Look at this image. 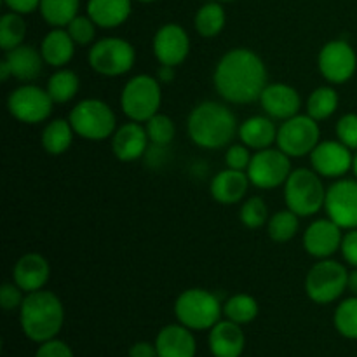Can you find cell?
Wrapping results in <instances>:
<instances>
[{"label": "cell", "instance_id": "cell-1", "mask_svg": "<svg viewBox=\"0 0 357 357\" xmlns=\"http://www.w3.org/2000/svg\"><path fill=\"white\" fill-rule=\"evenodd\" d=\"M267 79L264 59L246 47L227 51L213 73L216 93L232 105H250L260 100L268 84Z\"/></svg>", "mask_w": 357, "mask_h": 357}, {"label": "cell", "instance_id": "cell-2", "mask_svg": "<svg viewBox=\"0 0 357 357\" xmlns=\"http://www.w3.org/2000/svg\"><path fill=\"white\" fill-rule=\"evenodd\" d=\"M188 138L206 150H218L236 138L237 117L220 101H202L190 112L187 121Z\"/></svg>", "mask_w": 357, "mask_h": 357}, {"label": "cell", "instance_id": "cell-3", "mask_svg": "<svg viewBox=\"0 0 357 357\" xmlns=\"http://www.w3.org/2000/svg\"><path fill=\"white\" fill-rule=\"evenodd\" d=\"M65 323V307L58 295L47 289L28 293L20 307V324L24 337L35 344L52 340Z\"/></svg>", "mask_w": 357, "mask_h": 357}, {"label": "cell", "instance_id": "cell-4", "mask_svg": "<svg viewBox=\"0 0 357 357\" xmlns=\"http://www.w3.org/2000/svg\"><path fill=\"white\" fill-rule=\"evenodd\" d=\"M176 321L192 331L211 330L222 321L223 305L215 293L204 288L185 289L174 302Z\"/></svg>", "mask_w": 357, "mask_h": 357}, {"label": "cell", "instance_id": "cell-5", "mask_svg": "<svg viewBox=\"0 0 357 357\" xmlns=\"http://www.w3.org/2000/svg\"><path fill=\"white\" fill-rule=\"evenodd\" d=\"M326 190L323 180L314 169L307 167L293 169L284 183L286 208L300 218L317 215L324 208Z\"/></svg>", "mask_w": 357, "mask_h": 357}, {"label": "cell", "instance_id": "cell-6", "mask_svg": "<svg viewBox=\"0 0 357 357\" xmlns=\"http://www.w3.org/2000/svg\"><path fill=\"white\" fill-rule=\"evenodd\" d=\"M162 105V89L157 77L142 73L126 82L121 93V110L129 121L146 122L159 114Z\"/></svg>", "mask_w": 357, "mask_h": 357}, {"label": "cell", "instance_id": "cell-7", "mask_svg": "<svg viewBox=\"0 0 357 357\" xmlns=\"http://www.w3.org/2000/svg\"><path fill=\"white\" fill-rule=\"evenodd\" d=\"M77 136L87 142H105L117 129V119L108 103L98 98H86L72 108L68 117Z\"/></svg>", "mask_w": 357, "mask_h": 357}, {"label": "cell", "instance_id": "cell-8", "mask_svg": "<svg viewBox=\"0 0 357 357\" xmlns=\"http://www.w3.org/2000/svg\"><path fill=\"white\" fill-rule=\"evenodd\" d=\"M349 288V271L337 260H319L305 278V293L314 303L328 305L344 295Z\"/></svg>", "mask_w": 357, "mask_h": 357}, {"label": "cell", "instance_id": "cell-9", "mask_svg": "<svg viewBox=\"0 0 357 357\" xmlns=\"http://www.w3.org/2000/svg\"><path fill=\"white\" fill-rule=\"evenodd\" d=\"M89 66L103 77H121L131 72L136 63V51L121 37H105L94 42L87 56Z\"/></svg>", "mask_w": 357, "mask_h": 357}, {"label": "cell", "instance_id": "cell-10", "mask_svg": "<svg viewBox=\"0 0 357 357\" xmlns=\"http://www.w3.org/2000/svg\"><path fill=\"white\" fill-rule=\"evenodd\" d=\"M321 142V128L316 119L307 115H295V117L282 121L278 129V149L282 150L291 159H300L312 153V150Z\"/></svg>", "mask_w": 357, "mask_h": 357}, {"label": "cell", "instance_id": "cell-11", "mask_svg": "<svg viewBox=\"0 0 357 357\" xmlns=\"http://www.w3.org/2000/svg\"><path fill=\"white\" fill-rule=\"evenodd\" d=\"M291 157L279 149L257 150L248 166V178L251 185L261 190H272L286 183L291 174Z\"/></svg>", "mask_w": 357, "mask_h": 357}, {"label": "cell", "instance_id": "cell-12", "mask_svg": "<svg viewBox=\"0 0 357 357\" xmlns=\"http://www.w3.org/2000/svg\"><path fill=\"white\" fill-rule=\"evenodd\" d=\"M54 101L49 96L47 89L35 86V84H23L16 87L7 98V110L16 121L23 124H40L45 122L52 114Z\"/></svg>", "mask_w": 357, "mask_h": 357}, {"label": "cell", "instance_id": "cell-13", "mask_svg": "<svg viewBox=\"0 0 357 357\" xmlns=\"http://www.w3.org/2000/svg\"><path fill=\"white\" fill-rule=\"evenodd\" d=\"M317 68L324 80L331 86H340L354 77L357 68V54L349 42L331 40L324 45L317 56Z\"/></svg>", "mask_w": 357, "mask_h": 357}, {"label": "cell", "instance_id": "cell-14", "mask_svg": "<svg viewBox=\"0 0 357 357\" xmlns=\"http://www.w3.org/2000/svg\"><path fill=\"white\" fill-rule=\"evenodd\" d=\"M328 218L340 229H357V180L340 178L330 185L324 201Z\"/></svg>", "mask_w": 357, "mask_h": 357}, {"label": "cell", "instance_id": "cell-15", "mask_svg": "<svg viewBox=\"0 0 357 357\" xmlns=\"http://www.w3.org/2000/svg\"><path fill=\"white\" fill-rule=\"evenodd\" d=\"M310 164L312 169L319 174L321 178H342L352 169L354 164V155L349 146L342 142L335 139H326L319 142V145L310 153Z\"/></svg>", "mask_w": 357, "mask_h": 357}, {"label": "cell", "instance_id": "cell-16", "mask_svg": "<svg viewBox=\"0 0 357 357\" xmlns=\"http://www.w3.org/2000/svg\"><path fill=\"white\" fill-rule=\"evenodd\" d=\"M152 47L160 65L178 66L190 54V37L180 24L167 23L157 30Z\"/></svg>", "mask_w": 357, "mask_h": 357}, {"label": "cell", "instance_id": "cell-17", "mask_svg": "<svg viewBox=\"0 0 357 357\" xmlns=\"http://www.w3.org/2000/svg\"><path fill=\"white\" fill-rule=\"evenodd\" d=\"M342 230L344 229H340L330 218L314 220L303 232V248L310 257L317 260L331 258L342 248V239H344Z\"/></svg>", "mask_w": 357, "mask_h": 357}, {"label": "cell", "instance_id": "cell-18", "mask_svg": "<svg viewBox=\"0 0 357 357\" xmlns=\"http://www.w3.org/2000/svg\"><path fill=\"white\" fill-rule=\"evenodd\" d=\"M258 101L268 117L281 122L298 115L302 108V96L298 91L282 82L267 84Z\"/></svg>", "mask_w": 357, "mask_h": 357}, {"label": "cell", "instance_id": "cell-19", "mask_svg": "<svg viewBox=\"0 0 357 357\" xmlns=\"http://www.w3.org/2000/svg\"><path fill=\"white\" fill-rule=\"evenodd\" d=\"M112 152L121 162H132L145 155L150 145L145 126L139 122H126L115 129L112 136Z\"/></svg>", "mask_w": 357, "mask_h": 357}, {"label": "cell", "instance_id": "cell-20", "mask_svg": "<svg viewBox=\"0 0 357 357\" xmlns=\"http://www.w3.org/2000/svg\"><path fill=\"white\" fill-rule=\"evenodd\" d=\"M51 278V265L47 258L40 253H26L16 261L13 268V281L24 293H33L44 289Z\"/></svg>", "mask_w": 357, "mask_h": 357}, {"label": "cell", "instance_id": "cell-21", "mask_svg": "<svg viewBox=\"0 0 357 357\" xmlns=\"http://www.w3.org/2000/svg\"><path fill=\"white\" fill-rule=\"evenodd\" d=\"M208 344L215 357H241L246 347V337L241 324L222 319L209 330Z\"/></svg>", "mask_w": 357, "mask_h": 357}, {"label": "cell", "instance_id": "cell-22", "mask_svg": "<svg viewBox=\"0 0 357 357\" xmlns=\"http://www.w3.org/2000/svg\"><path fill=\"white\" fill-rule=\"evenodd\" d=\"M155 349L159 357H195L197 342L183 324H167L157 335Z\"/></svg>", "mask_w": 357, "mask_h": 357}, {"label": "cell", "instance_id": "cell-23", "mask_svg": "<svg viewBox=\"0 0 357 357\" xmlns=\"http://www.w3.org/2000/svg\"><path fill=\"white\" fill-rule=\"evenodd\" d=\"M250 185L251 181L248 178L246 171H237L227 167V169L215 174L209 190H211L213 199L216 202L223 206H234L243 201L244 195L248 194Z\"/></svg>", "mask_w": 357, "mask_h": 357}, {"label": "cell", "instance_id": "cell-24", "mask_svg": "<svg viewBox=\"0 0 357 357\" xmlns=\"http://www.w3.org/2000/svg\"><path fill=\"white\" fill-rule=\"evenodd\" d=\"M3 61L9 65L10 73H13L14 79H17L20 82L30 84L35 79H38L44 68L45 61L42 58L40 49H35L31 45H20L16 49H10L6 52V58Z\"/></svg>", "mask_w": 357, "mask_h": 357}, {"label": "cell", "instance_id": "cell-25", "mask_svg": "<svg viewBox=\"0 0 357 357\" xmlns=\"http://www.w3.org/2000/svg\"><path fill=\"white\" fill-rule=\"evenodd\" d=\"M278 129L274 119H271L268 115H255L239 124L237 136L248 149L265 150L271 149L278 142Z\"/></svg>", "mask_w": 357, "mask_h": 357}, {"label": "cell", "instance_id": "cell-26", "mask_svg": "<svg viewBox=\"0 0 357 357\" xmlns=\"http://www.w3.org/2000/svg\"><path fill=\"white\" fill-rule=\"evenodd\" d=\"M75 42L72 40L66 28H52L40 44L42 58L45 65L52 68H63L68 65L75 56Z\"/></svg>", "mask_w": 357, "mask_h": 357}, {"label": "cell", "instance_id": "cell-27", "mask_svg": "<svg viewBox=\"0 0 357 357\" xmlns=\"http://www.w3.org/2000/svg\"><path fill=\"white\" fill-rule=\"evenodd\" d=\"M131 0H89L87 16L100 28H117L131 16Z\"/></svg>", "mask_w": 357, "mask_h": 357}, {"label": "cell", "instance_id": "cell-28", "mask_svg": "<svg viewBox=\"0 0 357 357\" xmlns=\"http://www.w3.org/2000/svg\"><path fill=\"white\" fill-rule=\"evenodd\" d=\"M73 136L77 135L68 119H52L42 131L40 143L51 155H63L72 146Z\"/></svg>", "mask_w": 357, "mask_h": 357}, {"label": "cell", "instance_id": "cell-29", "mask_svg": "<svg viewBox=\"0 0 357 357\" xmlns=\"http://www.w3.org/2000/svg\"><path fill=\"white\" fill-rule=\"evenodd\" d=\"M49 96L56 105H65L77 96L80 89V79L73 70L58 68L47 80Z\"/></svg>", "mask_w": 357, "mask_h": 357}, {"label": "cell", "instance_id": "cell-30", "mask_svg": "<svg viewBox=\"0 0 357 357\" xmlns=\"http://www.w3.org/2000/svg\"><path fill=\"white\" fill-rule=\"evenodd\" d=\"M80 0H40L42 17L52 28H66L73 17L79 16Z\"/></svg>", "mask_w": 357, "mask_h": 357}, {"label": "cell", "instance_id": "cell-31", "mask_svg": "<svg viewBox=\"0 0 357 357\" xmlns=\"http://www.w3.org/2000/svg\"><path fill=\"white\" fill-rule=\"evenodd\" d=\"M225 21L227 17L223 7L216 2H209L197 10L194 24L201 37L213 38L222 33V30L225 28Z\"/></svg>", "mask_w": 357, "mask_h": 357}, {"label": "cell", "instance_id": "cell-32", "mask_svg": "<svg viewBox=\"0 0 357 357\" xmlns=\"http://www.w3.org/2000/svg\"><path fill=\"white\" fill-rule=\"evenodd\" d=\"M260 307L258 302L248 293H237V295L230 296L225 303H223V314L225 319L234 321L237 324H250L257 319Z\"/></svg>", "mask_w": 357, "mask_h": 357}, {"label": "cell", "instance_id": "cell-33", "mask_svg": "<svg viewBox=\"0 0 357 357\" xmlns=\"http://www.w3.org/2000/svg\"><path fill=\"white\" fill-rule=\"evenodd\" d=\"M338 93L331 86H321L310 93L307 100V114L317 122L326 121L337 112Z\"/></svg>", "mask_w": 357, "mask_h": 357}, {"label": "cell", "instance_id": "cell-34", "mask_svg": "<svg viewBox=\"0 0 357 357\" xmlns=\"http://www.w3.org/2000/svg\"><path fill=\"white\" fill-rule=\"evenodd\" d=\"M26 37V23L23 20V14L7 13L0 20V47L3 51H10L20 45H23Z\"/></svg>", "mask_w": 357, "mask_h": 357}, {"label": "cell", "instance_id": "cell-35", "mask_svg": "<svg viewBox=\"0 0 357 357\" xmlns=\"http://www.w3.org/2000/svg\"><path fill=\"white\" fill-rule=\"evenodd\" d=\"M300 216L289 209L272 215L267 222V232L274 243H288L298 234Z\"/></svg>", "mask_w": 357, "mask_h": 357}, {"label": "cell", "instance_id": "cell-36", "mask_svg": "<svg viewBox=\"0 0 357 357\" xmlns=\"http://www.w3.org/2000/svg\"><path fill=\"white\" fill-rule=\"evenodd\" d=\"M145 129L146 135H149L150 145L157 146V149L167 146L176 136V126H174L173 119L164 114H157L152 119H149L145 122Z\"/></svg>", "mask_w": 357, "mask_h": 357}, {"label": "cell", "instance_id": "cell-37", "mask_svg": "<svg viewBox=\"0 0 357 357\" xmlns=\"http://www.w3.org/2000/svg\"><path fill=\"white\" fill-rule=\"evenodd\" d=\"M338 333L351 340H357V296L338 303L333 317Z\"/></svg>", "mask_w": 357, "mask_h": 357}, {"label": "cell", "instance_id": "cell-38", "mask_svg": "<svg viewBox=\"0 0 357 357\" xmlns=\"http://www.w3.org/2000/svg\"><path fill=\"white\" fill-rule=\"evenodd\" d=\"M241 222L244 227L251 230H257L264 227L268 222V208L267 202L258 195L248 199L243 206H241Z\"/></svg>", "mask_w": 357, "mask_h": 357}, {"label": "cell", "instance_id": "cell-39", "mask_svg": "<svg viewBox=\"0 0 357 357\" xmlns=\"http://www.w3.org/2000/svg\"><path fill=\"white\" fill-rule=\"evenodd\" d=\"M96 26L98 24L89 16H77L70 21V24L66 26V31H68L70 37H72V40L77 45H82L84 47V45L94 44Z\"/></svg>", "mask_w": 357, "mask_h": 357}, {"label": "cell", "instance_id": "cell-40", "mask_svg": "<svg viewBox=\"0 0 357 357\" xmlns=\"http://www.w3.org/2000/svg\"><path fill=\"white\" fill-rule=\"evenodd\" d=\"M338 142L351 150H357V114H345L337 122Z\"/></svg>", "mask_w": 357, "mask_h": 357}, {"label": "cell", "instance_id": "cell-41", "mask_svg": "<svg viewBox=\"0 0 357 357\" xmlns=\"http://www.w3.org/2000/svg\"><path fill=\"white\" fill-rule=\"evenodd\" d=\"M251 149H248L244 143L241 145H230L229 150L225 153V162L227 167L230 169H237V171H248V166L251 162Z\"/></svg>", "mask_w": 357, "mask_h": 357}, {"label": "cell", "instance_id": "cell-42", "mask_svg": "<svg viewBox=\"0 0 357 357\" xmlns=\"http://www.w3.org/2000/svg\"><path fill=\"white\" fill-rule=\"evenodd\" d=\"M26 293L16 284V282H6L0 288V305L3 310H14L20 309L21 303H23Z\"/></svg>", "mask_w": 357, "mask_h": 357}, {"label": "cell", "instance_id": "cell-43", "mask_svg": "<svg viewBox=\"0 0 357 357\" xmlns=\"http://www.w3.org/2000/svg\"><path fill=\"white\" fill-rule=\"evenodd\" d=\"M35 357H73V351L63 340L52 338V340H47L38 345Z\"/></svg>", "mask_w": 357, "mask_h": 357}, {"label": "cell", "instance_id": "cell-44", "mask_svg": "<svg viewBox=\"0 0 357 357\" xmlns=\"http://www.w3.org/2000/svg\"><path fill=\"white\" fill-rule=\"evenodd\" d=\"M342 257L347 261L351 267L357 268V229L349 230L347 234H344V239H342Z\"/></svg>", "mask_w": 357, "mask_h": 357}, {"label": "cell", "instance_id": "cell-45", "mask_svg": "<svg viewBox=\"0 0 357 357\" xmlns=\"http://www.w3.org/2000/svg\"><path fill=\"white\" fill-rule=\"evenodd\" d=\"M13 13L30 14L40 7V0H3Z\"/></svg>", "mask_w": 357, "mask_h": 357}, {"label": "cell", "instance_id": "cell-46", "mask_svg": "<svg viewBox=\"0 0 357 357\" xmlns=\"http://www.w3.org/2000/svg\"><path fill=\"white\" fill-rule=\"evenodd\" d=\"M129 357H159V356H157L155 344H150V342H136V344L129 349Z\"/></svg>", "mask_w": 357, "mask_h": 357}, {"label": "cell", "instance_id": "cell-47", "mask_svg": "<svg viewBox=\"0 0 357 357\" xmlns=\"http://www.w3.org/2000/svg\"><path fill=\"white\" fill-rule=\"evenodd\" d=\"M176 77V66H167V65H160L159 70H157V80L160 84H171Z\"/></svg>", "mask_w": 357, "mask_h": 357}, {"label": "cell", "instance_id": "cell-48", "mask_svg": "<svg viewBox=\"0 0 357 357\" xmlns=\"http://www.w3.org/2000/svg\"><path fill=\"white\" fill-rule=\"evenodd\" d=\"M10 77H13V73H10L9 65L2 59V63H0V80H2V82H7Z\"/></svg>", "mask_w": 357, "mask_h": 357}, {"label": "cell", "instance_id": "cell-49", "mask_svg": "<svg viewBox=\"0 0 357 357\" xmlns=\"http://www.w3.org/2000/svg\"><path fill=\"white\" fill-rule=\"evenodd\" d=\"M349 289L352 291V295L357 296V268L349 272Z\"/></svg>", "mask_w": 357, "mask_h": 357}, {"label": "cell", "instance_id": "cell-50", "mask_svg": "<svg viewBox=\"0 0 357 357\" xmlns=\"http://www.w3.org/2000/svg\"><path fill=\"white\" fill-rule=\"evenodd\" d=\"M352 171H354L356 180H357V150H356V155H354V164H352Z\"/></svg>", "mask_w": 357, "mask_h": 357}, {"label": "cell", "instance_id": "cell-51", "mask_svg": "<svg viewBox=\"0 0 357 357\" xmlns=\"http://www.w3.org/2000/svg\"><path fill=\"white\" fill-rule=\"evenodd\" d=\"M136 2H143V3H149V2H153V0H136Z\"/></svg>", "mask_w": 357, "mask_h": 357}, {"label": "cell", "instance_id": "cell-52", "mask_svg": "<svg viewBox=\"0 0 357 357\" xmlns=\"http://www.w3.org/2000/svg\"><path fill=\"white\" fill-rule=\"evenodd\" d=\"M222 2H232V0H222Z\"/></svg>", "mask_w": 357, "mask_h": 357}]
</instances>
